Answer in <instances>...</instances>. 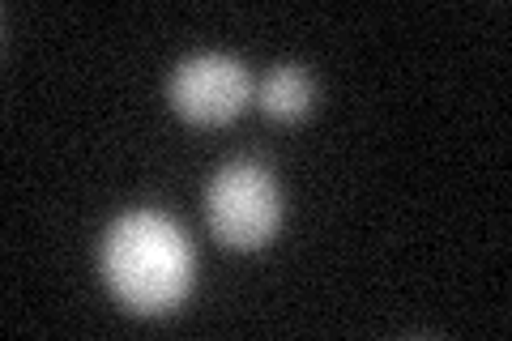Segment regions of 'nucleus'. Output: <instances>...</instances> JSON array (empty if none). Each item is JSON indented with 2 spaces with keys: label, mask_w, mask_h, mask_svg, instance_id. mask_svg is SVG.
I'll list each match as a JSON object with an SVG mask.
<instances>
[{
  "label": "nucleus",
  "mask_w": 512,
  "mask_h": 341,
  "mask_svg": "<svg viewBox=\"0 0 512 341\" xmlns=\"http://www.w3.org/2000/svg\"><path fill=\"white\" fill-rule=\"evenodd\" d=\"M103 282L128 312L167 316L192 290V243L167 214L133 209L103 239Z\"/></svg>",
  "instance_id": "obj_1"
},
{
  "label": "nucleus",
  "mask_w": 512,
  "mask_h": 341,
  "mask_svg": "<svg viewBox=\"0 0 512 341\" xmlns=\"http://www.w3.org/2000/svg\"><path fill=\"white\" fill-rule=\"evenodd\" d=\"M205 214H210V231L227 248L239 252L265 248L282 222V197L274 175L256 167V162H227L210 180Z\"/></svg>",
  "instance_id": "obj_2"
},
{
  "label": "nucleus",
  "mask_w": 512,
  "mask_h": 341,
  "mask_svg": "<svg viewBox=\"0 0 512 341\" xmlns=\"http://www.w3.org/2000/svg\"><path fill=\"white\" fill-rule=\"evenodd\" d=\"M167 94H171V107L180 111L188 124L214 128V124L235 120L239 111L248 107L252 77L235 56L201 52V56H188L180 69L171 73Z\"/></svg>",
  "instance_id": "obj_3"
},
{
  "label": "nucleus",
  "mask_w": 512,
  "mask_h": 341,
  "mask_svg": "<svg viewBox=\"0 0 512 341\" xmlns=\"http://www.w3.org/2000/svg\"><path fill=\"white\" fill-rule=\"evenodd\" d=\"M256 103L269 120L291 124L299 116H308L312 107V77L299 69V64H278L274 73H265L261 90H256Z\"/></svg>",
  "instance_id": "obj_4"
}]
</instances>
